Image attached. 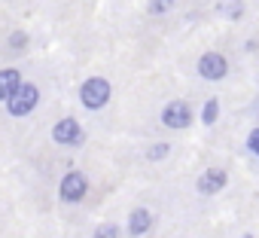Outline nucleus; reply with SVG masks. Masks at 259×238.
<instances>
[{
	"mask_svg": "<svg viewBox=\"0 0 259 238\" xmlns=\"http://www.w3.org/2000/svg\"><path fill=\"white\" fill-rule=\"evenodd\" d=\"M110 95H113V89H110V80H104V76H89V80L79 86V101H82V107L92 110V113L104 110L107 101H110Z\"/></svg>",
	"mask_w": 259,
	"mask_h": 238,
	"instance_id": "nucleus-1",
	"label": "nucleus"
},
{
	"mask_svg": "<svg viewBox=\"0 0 259 238\" xmlns=\"http://www.w3.org/2000/svg\"><path fill=\"white\" fill-rule=\"evenodd\" d=\"M195 123V113H192V104H186V101H168L165 107H162V126L165 129H174V132H183V129H189Z\"/></svg>",
	"mask_w": 259,
	"mask_h": 238,
	"instance_id": "nucleus-2",
	"label": "nucleus"
},
{
	"mask_svg": "<svg viewBox=\"0 0 259 238\" xmlns=\"http://www.w3.org/2000/svg\"><path fill=\"white\" fill-rule=\"evenodd\" d=\"M37 104H40V89H37L34 83H22V89L7 101V113L16 116V119H22V116L34 113Z\"/></svg>",
	"mask_w": 259,
	"mask_h": 238,
	"instance_id": "nucleus-3",
	"label": "nucleus"
},
{
	"mask_svg": "<svg viewBox=\"0 0 259 238\" xmlns=\"http://www.w3.org/2000/svg\"><path fill=\"white\" fill-rule=\"evenodd\" d=\"M85 192H89V177H85L82 171H76V168H70V171L61 177V183H58V199H61L64 205L82 202Z\"/></svg>",
	"mask_w": 259,
	"mask_h": 238,
	"instance_id": "nucleus-4",
	"label": "nucleus"
},
{
	"mask_svg": "<svg viewBox=\"0 0 259 238\" xmlns=\"http://www.w3.org/2000/svg\"><path fill=\"white\" fill-rule=\"evenodd\" d=\"M52 141H55L58 147H82L85 129L79 126V119L64 116V119H58V123L52 126Z\"/></svg>",
	"mask_w": 259,
	"mask_h": 238,
	"instance_id": "nucleus-5",
	"label": "nucleus"
},
{
	"mask_svg": "<svg viewBox=\"0 0 259 238\" xmlns=\"http://www.w3.org/2000/svg\"><path fill=\"white\" fill-rule=\"evenodd\" d=\"M198 76L207 80V83L226 80V76H229V61H226V55H220V52H204V55L198 58Z\"/></svg>",
	"mask_w": 259,
	"mask_h": 238,
	"instance_id": "nucleus-6",
	"label": "nucleus"
},
{
	"mask_svg": "<svg viewBox=\"0 0 259 238\" xmlns=\"http://www.w3.org/2000/svg\"><path fill=\"white\" fill-rule=\"evenodd\" d=\"M226 183H229L226 168H207V171H201V177L195 180V189H198L201 195H217V192L226 189Z\"/></svg>",
	"mask_w": 259,
	"mask_h": 238,
	"instance_id": "nucleus-7",
	"label": "nucleus"
},
{
	"mask_svg": "<svg viewBox=\"0 0 259 238\" xmlns=\"http://www.w3.org/2000/svg\"><path fill=\"white\" fill-rule=\"evenodd\" d=\"M153 211H147V208H135L132 214H128V223H125V232L132 235V238H144L150 229H153Z\"/></svg>",
	"mask_w": 259,
	"mask_h": 238,
	"instance_id": "nucleus-8",
	"label": "nucleus"
},
{
	"mask_svg": "<svg viewBox=\"0 0 259 238\" xmlns=\"http://www.w3.org/2000/svg\"><path fill=\"white\" fill-rule=\"evenodd\" d=\"M19 89H22V73L16 67H4V70H0V101L7 104Z\"/></svg>",
	"mask_w": 259,
	"mask_h": 238,
	"instance_id": "nucleus-9",
	"label": "nucleus"
},
{
	"mask_svg": "<svg viewBox=\"0 0 259 238\" xmlns=\"http://www.w3.org/2000/svg\"><path fill=\"white\" fill-rule=\"evenodd\" d=\"M217 119H220V101H217V98H207L204 107H201V123H204V126H213Z\"/></svg>",
	"mask_w": 259,
	"mask_h": 238,
	"instance_id": "nucleus-10",
	"label": "nucleus"
},
{
	"mask_svg": "<svg viewBox=\"0 0 259 238\" xmlns=\"http://www.w3.org/2000/svg\"><path fill=\"white\" fill-rule=\"evenodd\" d=\"M92 238H122V229L116 223H101V226H95Z\"/></svg>",
	"mask_w": 259,
	"mask_h": 238,
	"instance_id": "nucleus-11",
	"label": "nucleus"
},
{
	"mask_svg": "<svg viewBox=\"0 0 259 238\" xmlns=\"http://www.w3.org/2000/svg\"><path fill=\"white\" fill-rule=\"evenodd\" d=\"M7 43H10V49H13V52H22V49L28 46V34H25V31H13Z\"/></svg>",
	"mask_w": 259,
	"mask_h": 238,
	"instance_id": "nucleus-12",
	"label": "nucleus"
},
{
	"mask_svg": "<svg viewBox=\"0 0 259 238\" xmlns=\"http://www.w3.org/2000/svg\"><path fill=\"white\" fill-rule=\"evenodd\" d=\"M174 10V0H150V13L153 16H165Z\"/></svg>",
	"mask_w": 259,
	"mask_h": 238,
	"instance_id": "nucleus-13",
	"label": "nucleus"
},
{
	"mask_svg": "<svg viewBox=\"0 0 259 238\" xmlns=\"http://www.w3.org/2000/svg\"><path fill=\"white\" fill-rule=\"evenodd\" d=\"M168 150H171L168 144H153V147L147 150V159H150V162H159V159H165V156H168Z\"/></svg>",
	"mask_w": 259,
	"mask_h": 238,
	"instance_id": "nucleus-14",
	"label": "nucleus"
},
{
	"mask_svg": "<svg viewBox=\"0 0 259 238\" xmlns=\"http://www.w3.org/2000/svg\"><path fill=\"white\" fill-rule=\"evenodd\" d=\"M223 13H226L229 19H235V22H238V19L244 16V4H241V0H232V4H226V10H223Z\"/></svg>",
	"mask_w": 259,
	"mask_h": 238,
	"instance_id": "nucleus-15",
	"label": "nucleus"
},
{
	"mask_svg": "<svg viewBox=\"0 0 259 238\" xmlns=\"http://www.w3.org/2000/svg\"><path fill=\"white\" fill-rule=\"evenodd\" d=\"M247 150H250L253 156H259V126L250 129V135H247Z\"/></svg>",
	"mask_w": 259,
	"mask_h": 238,
	"instance_id": "nucleus-16",
	"label": "nucleus"
},
{
	"mask_svg": "<svg viewBox=\"0 0 259 238\" xmlns=\"http://www.w3.org/2000/svg\"><path fill=\"white\" fill-rule=\"evenodd\" d=\"M244 238H253V235H244Z\"/></svg>",
	"mask_w": 259,
	"mask_h": 238,
	"instance_id": "nucleus-17",
	"label": "nucleus"
}]
</instances>
